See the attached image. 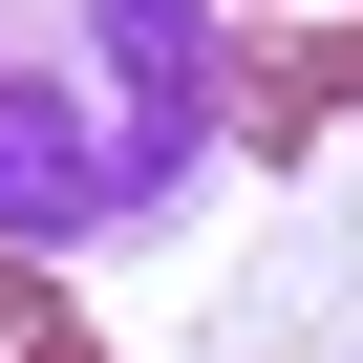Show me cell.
I'll return each mask as SVG.
<instances>
[{
	"label": "cell",
	"mask_w": 363,
	"mask_h": 363,
	"mask_svg": "<svg viewBox=\"0 0 363 363\" xmlns=\"http://www.w3.org/2000/svg\"><path fill=\"white\" fill-rule=\"evenodd\" d=\"M235 150V0H0V235L86 257Z\"/></svg>",
	"instance_id": "6da1fadb"
},
{
	"label": "cell",
	"mask_w": 363,
	"mask_h": 363,
	"mask_svg": "<svg viewBox=\"0 0 363 363\" xmlns=\"http://www.w3.org/2000/svg\"><path fill=\"white\" fill-rule=\"evenodd\" d=\"M0 363H107V342H86V320H22V342H0Z\"/></svg>",
	"instance_id": "3957f363"
},
{
	"label": "cell",
	"mask_w": 363,
	"mask_h": 363,
	"mask_svg": "<svg viewBox=\"0 0 363 363\" xmlns=\"http://www.w3.org/2000/svg\"><path fill=\"white\" fill-rule=\"evenodd\" d=\"M22 320H43V257H22V235H0V342H22Z\"/></svg>",
	"instance_id": "7a4b0ae2"
}]
</instances>
